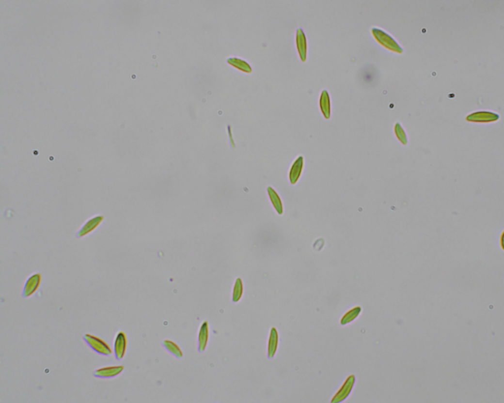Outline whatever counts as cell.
Wrapping results in <instances>:
<instances>
[{"label":"cell","instance_id":"obj_2","mask_svg":"<svg viewBox=\"0 0 504 403\" xmlns=\"http://www.w3.org/2000/svg\"><path fill=\"white\" fill-rule=\"evenodd\" d=\"M359 77L362 84L367 87H373L376 84L379 75L375 67L372 65H367L362 69Z\"/></svg>","mask_w":504,"mask_h":403},{"label":"cell","instance_id":"obj_1","mask_svg":"<svg viewBox=\"0 0 504 403\" xmlns=\"http://www.w3.org/2000/svg\"><path fill=\"white\" fill-rule=\"evenodd\" d=\"M83 339L88 346L94 352L103 356H110L112 351L104 341L93 335L85 334Z\"/></svg>","mask_w":504,"mask_h":403},{"label":"cell","instance_id":"obj_3","mask_svg":"<svg viewBox=\"0 0 504 403\" xmlns=\"http://www.w3.org/2000/svg\"><path fill=\"white\" fill-rule=\"evenodd\" d=\"M41 281L39 274H34L28 278L22 291V296L27 298L33 295L39 288Z\"/></svg>","mask_w":504,"mask_h":403},{"label":"cell","instance_id":"obj_7","mask_svg":"<svg viewBox=\"0 0 504 403\" xmlns=\"http://www.w3.org/2000/svg\"><path fill=\"white\" fill-rule=\"evenodd\" d=\"M208 339V326L206 323H204L201 327L198 338L199 351L203 352L205 349Z\"/></svg>","mask_w":504,"mask_h":403},{"label":"cell","instance_id":"obj_6","mask_svg":"<svg viewBox=\"0 0 504 403\" xmlns=\"http://www.w3.org/2000/svg\"><path fill=\"white\" fill-rule=\"evenodd\" d=\"M103 219L102 216H96L88 220L80 228L77 233L78 238L83 237L98 227Z\"/></svg>","mask_w":504,"mask_h":403},{"label":"cell","instance_id":"obj_4","mask_svg":"<svg viewBox=\"0 0 504 403\" xmlns=\"http://www.w3.org/2000/svg\"><path fill=\"white\" fill-rule=\"evenodd\" d=\"M124 370L122 366H111L100 368L93 372L94 377L108 379L115 377L120 374Z\"/></svg>","mask_w":504,"mask_h":403},{"label":"cell","instance_id":"obj_5","mask_svg":"<svg viewBox=\"0 0 504 403\" xmlns=\"http://www.w3.org/2000/svg\"><path fill=\"white\" fill-rule=\"evenodd\" d=\"M126 348L127 338L124 333L120 332L115 337L113 346L114 354L117 360H120L124 357Z\"/></svg>","mask_w":504,"mask_h":403},{"label":"cell","instance_id":"obj_8","mask_svg":"<svg viewBox=\"0 0 504 403\" xmlns=\"http://www.w3.org/2000/svg\"><path fill=\"white\" fill-rule=\"evenodd\" d=\"M163 346L172 355L175 357L180 359L183 357V353L179 347L172 341L165 340L163 342Z\"/></svg>","mask_w":504,"mask_h":403}]
</instances>
